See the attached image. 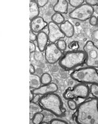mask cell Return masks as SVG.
<instances>
[{"mask_svg":"<svg viewBox=\"0 0 98 124\" xmlns=\"http://www.w3.org/2000/svg\"><path fill=\"white\" fill-rule=\"evenodd\" d=\"M37 3L38 6L39 7H45V5L48 3L49 1L48 0H38L36 1Z\"/></svg>","mask_w":98,"mask_h":124,"instance_id":"obj_30","label":"cell"},{"mask_svg":"<svg viewBox=\"0 0 98 124\" xmlns=\"http://www.w3.org/2000/svg\"><path fill=\"white\" fill-rule=\"evenodd\" d=\"M52 21L56 24H62L63 23L65 22V18L62 14L55 13L52 16Z\"/></svg>","mask_w":98,"mask_h":124,"instance_id":"obj_17","label":"cell"},{"mask_svg":"<svg viewBox=\"0 0 98 124\" xmlns=\"http://www.w3.org/2000/svg\"><path fill=\"white\" fill-rule=\"evenodd\" d=\"M94 7L86 3H84L80 7L75 8L70 12L69 16L73 19L83 22L91 18L94 15Z\"/></svg>","mask_w":98,"mask_h":124,"instance_id":"obj_6","label":"cell"},{"mask_svg":"<svg viewBox=\"0 0 98 124\" xmlns=\"http://www.w3.org/2000/svg\"><path fill=\"white\" fill-rule=\"evenodd\" d=\"M90 93L95 98L98 99V85L97 84H91L90 87Z\"/></svg>","mask_w":98,"mask_h":124,"instance_id":"obj_21","label":"cell"},{"mask_svg":"<svg viewBox=\"0 0 98 124\" xmlns=\"http://www.w3.org/2000/svg\"><path fill=\"white\" fill-rule=\"evenodd\" d=\"M48 38L49 41L50 43H54L62 38L65 37L64 34L62 32L58 24H56L52 21L50 22L48 24Z\"/></svg>","mask_w":98,"mask_h":124,"instance_id":"obj_9","label":"cell"},{"mask_svg":"<svg viewBox=\"0 0 98 124\" xmlns=\"http://www.w3.org/2000/svg\"><path fill=\"white\" fill-rule=\"evenodd\" d=\"M49 41V38L45 32H41L37 35V43L38 49L41 52L45 51L47 48V43Z\"/></svg>","mask_w":98,"mask_h":124,"instance_id":"obj_12","label":"cell"},{"mask_svg":"<svg viewBox=\"0 0 98 124\" xmlns=\"http://www.w3.org/2000/svg\"><path fill=\"white\" fill-rule=\"evenodd\" d=\"M63 56V52L58 47L57 44L50 43L45 49V59L48 63L55 64L60 61Z\"/></svg>","mask_w":98,"mask_h":124,"instance_id":"obj_8","label":"cell"},{"mask_svg":"<svg viewBox=\"0 0 98 124\" xmlns=\"http://www.w3.org/2000/svg\"><path fill=\"white\" fill-rule=\"evenodd\" d=\"M90 24L91 26H96L98 25V18L96 16H92L90 18Z\"/></svg>","mask_w":98,"mask_h":124,"instance_id":"obj_29","label":"cell"},{"mask_svg":"<svg viewBox=\"0 0 98 124\" xmlns=\"http://www.w3.org/2000/svg\"><path fill=\"white\" fill-rule=\"evenodd\" d=\"M39 103L43 109L58 117L62 116L65 112L62 100L54 93L39 99Z\"/></svg>","mask_w":98,"mask_h":124,"instance_id":"obj_2","label":"cell"},{"mask_svg":"<svg viewBox=\"0 0 98 124\" xmlns=\"http://www.w3.org/2000/svg\"><path fill=\"white\" fill-rule=\"evenodd\" d=\"M97 18H98V25H97V26H98V17H97Z\"/></svg>","mask_w":98,"mask_h":124,"instance_id":"obj_36","label":"cell"},{"mask_svg":"<svg viewBox=\"0 0 98 124\" xmlns=\"http://www.w3.org/2000/svg\"><path fill=\"white\" fill-rule=\"evenodd\" d=\"M50 124H67L66 121L63 120H60V119H53L50 122Z\"/></svg>","mask_w":98,"mask_h":124,"instance_id":"obj_27","label":"cell"},{"mask_svg":"<svg viewBox=\"0 0 98 124\" xmlns=\"http://www.w3.org/2000/svg\"><path fill=\"white\" fill-rule=\"evenodd\" d=\"M62 32L64 34L65 37L67 38H71L73 37L75 33V28H74L73 25L69 21L67 20L63 23L60 26Z\"/></svg>","mask_w":98,"mask_h":124,"instance_id":"obj_13","label":"cell"},{"mask_svg":"<svg viewBox=\"0 0 98 124\" xmlns=\"http://www.w3.org/2000/svg\"><path fill=\"white\" fill-rule=\"evenodd\" d=\"M30 36H29V39H30V41L31 42H34V41L37 40V36L35 35V33H34V32H32L31 30H30Z\"/></svg>","mask_w":98,"mask_h":124,"instance_id":"obj_32","label":"cell"},{"mask_svg":"<svg viewBox=\"0 0 98 124\" xmlns=\"http://www.w3.org/2000/svg\"><path fill=\"white\" fill-rule=\"evenodd\" d=\"M41 84L42 85L50 84L52 81V77L49 73H44L41 77Z\"/></svg>","mask_w":98,"mask_h":124,"instance_id":"obj_20","label":"cell"},{"mask_svg":"<svg viewBox=\"0 0 98 124\" xmlns=\"http://www.w3.org/2000/svg\"><path fill=\"white\" fill-rule=\"evenodd\" d=\"M39 7L38 6L36 1H31L29 2V18L30 20H33L34 18L38 17L39 15Z\"/></svg>","mask_w":98,"mask_h":124,"instance_id":"obj_15","label":"cell"},{"mask_svg":"<svg viewBox=\"0 0 98 124\" xmlns=\"http://www.w3.org/2000/svg\"><path fill=\"white\" fill-rule=\"evenodd\" d=\"M57 46L62 51H64L67 48V43L65 42V41L63 40V39H60L57 41Z\"/></svg>","mask_w":98,"mask_h":124,"instance_id":"obj_23","label":"cell"},{"mask_svg":"<svg viewBox=\"0 0 98 124\" xmlns=\"http://www.w3.org/2000/svg\"><path fill=\"white\" fill-rule=\"evenodd\" d=\"M86 3L92 7H98V0H86Z\"/></svg>","mask_w":98,"mask_h":124,"instance_id":"obj_28","label":"cell"},{"mask_svg":"<svg viewBox=\"0 0 98 124\" xmlns=\"http://www.w3.org/2000/svg\"><path fill=\"white\" fill-rule=\"evenodd\" d=\"M68 5H69L68 1L58 0L54 6V11L58 13L66 14L68 9Z\"/></svg>","mask_w":98,"mask_h":124,"instance_id":"obj_14","label":"cell"},{"mask_svg":"<svg viewBox=\"0 0 98 124\" xmlns=\"http://www.w3.org/2000/svg\"><path fill=\"white\" fill-rule=\"evenodd\" d=\"M29 107H30V114L32 116H34L37 112H41L42 110L41 106H39V104L36 103L35 102H30Z\"/></svg>","mask_w":98,"mask_h":124,"instance_id":"obj_18","label":"cell"},{"mask_svg":"<svg viewBox=\"0 0 98 124\" xmlns=\"http://www.w3.org/2000/svg\"><path fill=\"white\" fill-rule=\"evenodd\" d=\"M86 59V54L83 51H72L67 53L60 60V66L65 70H71L83 65Z\"/></svg>","mask_w":98,"mask_h":124,"instance_id":"obj_3","label":"cell"},{"mask_svg":"<svg viewBox=\"0 0 98 124\" xmlns=\"http://www.w3.org/2000/svg\"><path fill=\"white\" fill-rule=\"evenodd\" d=\"M34 58L37 61H42L44 59L43 54H42V52H41V51H35L34 53Z\"/></svg>","mask_w":98,"mask_h":124,"instance_id":"obj_25","label":"cell"},{"mask_svg":"<svg viewBox=\"0 0 98 124\" xmlns=\"http://www.w3.org/2000/svg\"><path fill=\"white\" fill-rule=\"evenodd\" d=\"M41 80L39 77L35 74H30V79H29V86L31 89H37L41 87Z\"/></svg>","mask_w":98,"mask_h":124,"instance_id":"obj_16","label":"cell"},{"mask_svg":"<svg viewBox=\"0 0 98 124\" xmlns=\"http://www.w3.org/2000/svg\"><path fill=\"white\" fill-rule=\"evenodd\" d=\"M68 48L71 51H78L79 49V44L77 41H73L68 45Z\"/></svg>","mask_w":98,"mask_h":124,"instance_id":"obj_24","label":"cell"},{"mask_svg":"<svg viewBox=\"0 0 98 124\" xmlns=\"http://www.w3.org/2000/svg\"><path fill=\"white\" fill-rule=\"evenodd\" d=\"M90 90L86 84H80L77 85L73 88L69 87L63 93V97L65 99H85L88 97Z\"/></svg>","mask_w":98,"mask_h":124,"instance_id":"obj_5","label":"cell"},{"mask_svg":"<svg viewBox=\"0 0 98 124\" xmlns=\"http://www.w3.org/2000/svg\"><path fill=\"white\" fill-rule=\"evenodd\" d=\"M68 2L71 6L75 7V8H77V7H80V5L84 4V0H70Z\"/></svg>","mask_w":98,"mask_h":124,"instance_id":"obj_22","label":"cell"},{"mask_svg":"<svg viewBox=\"0 0 98 124\" xmlns=\"http://www.w3.org/2000/svg\"><path fill=\"white\" fill-rule=\"evenodd\" d=\"M67 105L69 106V108H70V110H75L77 108V105L76 102L75 101H73V99L68 100V101H67Z\"/></svg>","mask_w":98,"mask_h":124,"instance_id":"obj_26","label":"cell"},{"mask_svg":"<svg viewBox=\"0 0 98 124\" xmlns=\"http://www.w3.org/2000/svg\"><path fill=\"white\" fill-rule=\"evenodd\" d=\"M29 51H30V53H35L36 51V46L35 44L34 43V42H31L30 41L29 43Z\"/></svg>","mask_w":98,"mask_h":124,"instance_id":"obj_31","label":"cell"},{"mask_svg":"<svg viewBox=\"0 0 98 124\" xmlns=\"http://www.w3.org/2000/svg\"><path fill=\"white\" fill-rule=\"evenodd\" d=\"M71 77L81 84L98 85V68L90 66L79 68L72 72Z\"/></svg>","mask_w":98,"mask_h":124,"instance_id":"obj_4","label":"cell"},{"mask_svg":"<svg viewBox=\"0 0 98 124\" xmlns=\"http://www.w3.org/2000/svg\"><path fill=\"white\" fill-rule=\"evenodd\" d=\"M43 119H44V115L42 113L37 112L33 116L31 121L34 124H40L42 122Z\"/></svg>","mask_w":98,"mask_h":124,"instance_id":"obj_19","label":"cell"},{"mask_svg":"<svg viewBox=\"0 0 98 124\" xmlns=\"http://www.w3.org/2000/svg\"><path fill=\"white\" fill-rule=\"evenodd\" d=\"M78 124H98V99L93 98L82 102L75 113Z\"/></svg>","mask_w":98,"mask_h":124,"instance_id":"obj_1","label":"cell"},{"mask_svg":"<svg viewBox=\"0 0 98 124\" xmlns=\"http://www.w3.org/2000/svg\"><path fill=\"white\" fill-rule=\"evenodd\" d=\"M58 89V85L54 83L43 85L39 87L37 89H33V93L35 95H41V96H46L52 93L56 92Z\"/></svg>","mask_w":98,"mask_h":124,"instance_id":"obj_10","label":"cell"},{"mask_svg":"<svg viewBox=\"0 0 98 124\" xmlns=\"http://www.w3.org/2000/svg\"><path fill=\"white\" fill-rule=\"evenodd\" d=\"M86 54V65L90 67L98 68V47L91 41H87L84 47Z\"/></svg>","mask_w":98,"mask_h":124,"instance_id":"obj_7","label":"cell"},{"mask_svg":"<svg viewBox=\"0 0 98 124\" xmlns=\"http://www.w3.org/2000/svg\"><path fill=\"white\" fill-rule=\"evenodd\" d=\"M29 71H30V74H34V73H35V68L34 67V66L32 64H30Z\"/></svg>","mask_w":98,"mask_h":124,"instance_id":"obj_33","label":"cell"},{"mask_svg":"<svg viewBox=\"0 0 98 124\" xmlns=\"http://www.w3.org/2000/svg\"><path fill=\"white\" fill-rule=\"evenodd\" d=\"M47 26V23L45 22L44 19L38 16L31 20L30 23V30L34 33H39L42 32V30Z\"/></svg>","mask_w":98,"mask_h":124,"instance_id":"obj_11","label":"cell"},{"mask_svg":"<svg viewBox=\"0 0 98 124\" xmlns=\"http://www.w3.org/2000/svg\"><path fill=\"white\" fill-rule=\"evenodd\" d=\"M94 10H95L96 13H97L98 14V7H95V9H94Z\"/></svg>","mask_w":98,"mask_h":124,"instance_id":"obj_35","label":"cell"},{"mask_svg":"<svg viewBox=\"0 0 98 124\" xmlns=\"http://www.w3.org/2000/svg\"><path fill=\"white\" fill-rule=\"evenodd\" d=\"M29 93H30V99H29V101H30V102H31L34 101L35 95H34V93H33V91L31 90V89H30V91H29Z\"/></svg>","mask_w":98,"mask_h":124,"instance_id":"obj_34","label":"cell"}]
</instances>
